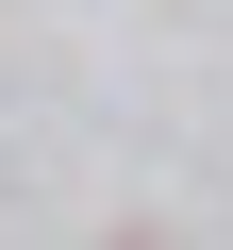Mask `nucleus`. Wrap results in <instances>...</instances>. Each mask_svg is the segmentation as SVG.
Returning <instances> with one entry per match:
<instances>
[]
</instances>
